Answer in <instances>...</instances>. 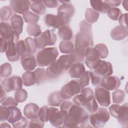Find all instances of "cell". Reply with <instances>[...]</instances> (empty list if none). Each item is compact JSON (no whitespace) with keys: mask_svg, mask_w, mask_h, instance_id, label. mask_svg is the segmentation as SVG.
<instances>
[{"mask_svg":"<svg viewBox=\"0 0 128 128\" xmlns=\"http://www.w3.org/2000/svg\"><path fill=\"white\" fill-rule=\"evenodd\" d=\"M60 112L64 116L62 127H82L84 125L88 123V114L82 106L73 104L68 110Z\"/></svg>","mask_w":128,"mask_h":128,"instance_id":"6da1fadb","label":"cell"},{"mask_svg":"<svg viewBox=\"0 0 128 128\" xmlns=\"http://www.w3.org/2000/svg\"><path fill=\"white\" fill-rule=\"evenodd\" d=\"M72 102L74 104L82 107L90 114L96 112L98 108L94 92L90 88H83L80 94H76L73 98Z\"/></svg>","mask_w":128,"mask_h":128,"instance_id":"7a4b0ae2","label":"cell"},{"mask_svg":"<svg viewBox=\"0 0 128 128\" xmlns=\"http://www.w3.org/2000/svg\"><path fill=\"white\" fill-rule=\"evenodd\" d=\"M72 64L70 55H62L56 60L50 64L46 72L49 79H56L69 69Z\"/></svg>","mask_w":128,"mask_h":128,"instance_id":"3957f363","label":"cell"},{"mask_svg":"<svg viewBox=\"0 0 128 128\" xmlns=\"http://www.w3.org/2000/svg\"><path fill=\"white\" fill-rule=\"evenodd\" d=\"M58 56V52L56 47L44 48L38 51L36 54L38 65L42 67L48 66L56 61Z\"/></svg>","mask_w":128,"mask_h":128,"instance_id":"277c9868","label":"cell"},{"mask_svg":"<svg viewBox=\"0 0 128 128\" xmlns=\"http://www.w3.org/2000/svg\"><path fill=\"white\" fill-rule=\"evenodd\" d=\"M34 39L36 49L42 50L46 46L54 45L56 41L57 37L52 31L46 30L38 36L34 37Z\"/></svg>","mask_w":128,"mask_h":128,"instance_id":"5b68a950","label":"cell"},{"mask_svg":"<svg viewBox=\"0 0 128 128\" xmlns=\"http://www.w3.org/2000/svg\"><path fill=\"white\" fill-rule=\"evenodd\" d=\"M82 89L78 80H72L64 85L60 92L64 100H69L80 92Z\"/></svg>","mask_w":128,"mask_h":128,"instance_id":"8992f818","label":"cell"},{"mask_svg":"<svg viewBox=\"0 0 128 128\" xmlns=\"http://www.w3.org/2000/svg\"><path fill=\"white\" fill-rule=\"evenodd\" d=\"M110 114L108 110L104 108H98L96 111L89 116L90 124L94 128L102 127L108 122Z\"/></svg>","mask_w":128,"mask_h":128,"instance_id":"52a82bcc","label":"cell"},{"mask_svg":"<svg viewBox=\"0 0 128 128\" xmlns=\"http://www.w3.org/2000/svg\"><path fill=\"white\" fill-rule=\"evenodd\" d=\"M22 80L20 77L13 76L4 78L2 81L1 85L6 92H10L12 90L17 91L22 89Z\"/></svg>","mask_w":128,"mask_h":128,"instance_id":"ba28073f","label":"cell"},{"mask_svg":"<svg viewBox=\"0 0 128 128\" xmlns=\"http://www.w3.org/2000/svg\"><path fill=\"white\" fill-rule=\"evenodd\" d=\"M62 4L58 8L57 15L62 18L68 24L70 18L74 16L75 12L74 6L71 4L70 1H60Z\"/></svg>","mask_w":128,"mask_h":128,"instance_id":"9c48e42d","label":"cell"},{"mask_svg":"<svg viewBox=\"0 0 128 128\" xmlns=\"http://www.w3.org/2000/svg\"><path fill=\"white\" fill-rule=\"evenodd\" d=\"M94 96L100 106L108 107L110 104V90L98 86L94 89Z\"/></svg>","mask_w":128,"mask_h":128,"instance_id":"30bf717a","label":"cell"},{"mask_svg":"<svg viewBox=\"0 0 128 128\" xmlns=\"http://www.w3.org/2000/svg\"><path fill=\"white\" fill-rule=\"evenodd\" d=\"M20 34H16L12 39L8 40V46L6 51V54L8 60L11 62L19 60L20 56L16 50V43L19 39Z\"/></svg>","mask_w":128,"mask_h":128,"instance_id":"8fae6325","label":"cell"},{"mask_svg":"<svg viewBox=\"0 0 128 128\" xmlns=\"http://www.w3.org/2000/svg\"><path fill=\"white\" fill-rule=\"evenodd\" d=\"M100 58L96 49L94 47L90 46L86 52L84 62L88 68L92 70L101 60Z\"/></svg>","mask_w":128,"mask_h":128,"instance_id":"7c38bea8","label":"cell"},{"mask_svg":"<svg viewBox=\"0 0 128 128\" xmlns=\"http://www.w3.org/2000/svg\"><path fill=\"white\" fill-rule=\"evenodd\" d=\"M44 21L47 26L52 27L54 28H60L68 24L60 16L50 14H46L44 16Z\"/></svg>","mask_w":128,"mask_h":128,"instance_id":"4fadbf2b","label":"cell"},{"mask_svg":"<svg viewBox=\"0 0 128 128\" xmlns=\"http://www.w3.org/2000/svg\"><path fill=\"white\" fill-rule=\"evenodd\" d=\"M92 70L102 78L110 76L113 72L112 64L110 62L102 60H100L96 67Z\"/></svg>","mask_w":128,"mask_h":128,"instance_id":"5bb4252c","label":"cell"},{"mask_svg":"<svg viewBox=\"0 0 128 128\" xmlns=\"http://www.w3.org/2000/svg\"><path fill=\"white\" fill-rule=\"evenodd\" d=\"M11 8L16 13L23 14L30 7V2L26 0H11L10 1Z\"/></svg>","mask_w":128,"mask_h":128,"instance_id":"9a60e30c","label":"cell"},{"mask_svg":"<svg viewBox=\"0 0 128 128\" xmlns=\"http://www.w3.org/2000/svg\"><path fill=\"white\" fill-rule=\"evenodd\" d=\"M100 85L108 90H116L120 85V80L115 76H108L102 78Z\"/></svg>","mask_w":128,"mask_h":128,"instance_id":"2e32d148","label":"cell"},{"mask_svg":"<svg viewBox=\"0 0 128 128\" xmlns=\"http://www.w3.org/2000/svg\"><path fill=\"white\" fill-rule=\"evenodd\" d=\"M20 63L24 70L32 71L38 66L37 61L34 54L26 53L20 57Z\"/></svg>","mask_w":128,"mask_h":128,"instance_id":"e0dca14e","label":"cell"},{"mask_svg":"<svg viewBox=\"0 0 128 128\" xmlns=\"http://www.w3.org/2000/svg\"><path fill=\"white\" fill-rule=\"evenodd\" d=\"M116 118L122 127L128 126V104L127 102L120 106Z\"/></svg>","mask_w":128,"mask_h":128,"instance_id":"ac0fdd59","label":"cell"},{"mask_svg":"<svg viewBox=\"0 0 128 128\" xmlns=\"http://www.w3.org/2000/svg\"><path fill=\"white\" fill-rule=\"evenodd\" d=\"M50 110L49 121L50 124L56 127H61L63 124L64 116L60 110L54 107H50Z\"/></svg>","mask_w":128,"mask_h":128,"instance_id":"d6986e66","label":"cell"},{"mask_svg":"<svg viewBox=\"0 0 128 128\" xmlns=\"http://www.w3.org/2000/svg\"><path fill=\"white\" fill-rule=\"evenodd\" d=\"M0 25V37L7 40L12 39L16 34H18V32L14 30L11 24L8 22H1Z\"/></svg>","mask_w":128,"mask_h":128,"instance_id":"ffe728a7","label":"cell"},{"mask_svg":"<svg viewBox=\"0 0 128 128\" xmlns=\"http://www.w3.org/2000/svg\"><path fill=\"white\" fill-rule=\"evenodd\" d=\"M89 48H80L74 47L73 50L70 54L72 63L82 62H84L86 52Z\"/></svg>","mask_w":128,"mask_h":128,"instance_id":"44dd1931","label":"cell"},{"mask_svg":"<svg viewBox=\"0 0 128 128\" xmlns=\"http://www.w3.org/2000/svg\"><path fill=\"white\" fill-rule=\"evenodd\" d=\"M40 110L39 106L34 103H28L26 104L24 109V114L26 118L30 120L37 118L38 112Z\"/></svg>","mask_w":128,"mask_h":128,"instance_id":"7402d4cb","label":"cell"},{"mask_svg":"<svg viewBox=\"0 0 128 128\" xmlns=\"http://www.w3.org/2000/svg\"><path fill=\"white\" fill-rule=\"evenodd\" d=\"M85 72V67L82 62L73 63L68 70L72 78H79Z\"/></svg>","mask_w":128,"mask_h":128,"instance_id":"603a6c76","label":"cell"},{"mask_svg":"<svg viewBox=\"0 0 128 128\" xmlns=\"http://www.w3.org/2000/svg\"><path fill=\"white\" fill-rule=\"evenodd\" d=\"M10 23L14 30L19 34L22 32L24 22L20 16L16 14H13L10 18Z\"/></svg>","mask_w":128,"mask_h":128,"instance_id":"cb8c5ba5","label":"cell"},{"mask_svg":"<svg viewBox=\"0 0 128 128\" xmlns=\"http://www.w3.org/2000/svg\"><path fill=\"white\" fill-rule=\"evenodd\" d=\"M128 30L120 26L114 27L110 32L111 38L115 40H122L127 36Z\"/></svg>","mask_w":128,"mask_h":128,"instance_id":"d4e9b609","label":"cell"},{"mask_svg":"<svg viewBox=\"0 0 128 128\" xmlns=\"http://www.w3.org/2000/svg\"><path fill=\"white\" fill-rule=\"evenodd\" d=\"M90 2L92 8L97 12L105 14L110 8L104 1L90 0Z\"/></svg>","mask_w":128,"mask_h":128,"instance_id":"484cf974","label":"cell"},{"mask_svg":"<svg viewBox=\"0 0 128 128\" xmlns=\"http://www.w3.org/2000/svg\"><path fill=\"white\" fill-rule=\"evenodd\" d=\"M8 108L10 110V115L7 120L9 123L14 124L22 118V112L16 106H12Z\"/></svg>","mask_w":128,"mask_h":128,"instance_id":"4316f807","label":"cell"},{"mask_svg":"<svg viewBox=\"0 0 128 128\" xmlns=\"http://www.w3.org/2000/svg\"><path fill=\"white\" fill-rule=\"evenodd\" d=\"M60 92H54L50 94L48 97V104L50 106H60L64 102Z\"/></svg>","mask_w":128,"mask_h":128,"instance_id":"83f0119b","label":"cell"},{"mask_svg":"<svg viewBox=\"0 0 128 128\" xmlns=\"http://www.w3.org/2000/svg\"><path fill=\"white\" fill-rule=\"evenodd\" d=\"M22 78L23 84L26 86H32L36 82L34 72L26 71L22 74Z\"/></svg>","mask_w":128,"mask_h":128,"instance_id":"f1b7e54d","label":"cell"},{"mask_svg":"<svg viewBox=\"0 0 128 128\" xmlns=\"http://www.w3.org/2000/svg\"><path fill=\"white\" fill-rule=\"evenodd\" d=\"M58 35L64 40H70L72 37V30L69 26H64L58 28Z\"/></svg>","mask_w":128,"mask_h":128,"instance_id":"f546056e","label":"cell"},{"mask_svg":"<svg viewBox=\"0 0 128 128\" xmlns=\"http://www.w3.org/2000/svg\"><path fill=\"white\" fill-rule=\"evenodd\" d=\"M32 4H30L31 10L35 13L38 14H43L46 10V8L42 0L32 1Z\"/></svg>","mask_w":128,"mask_h":128,"instance_id":"4dcf8cb0","label":"cell"},{"mask_svg":"<svg viewBox=\"0 0 128 128\" xmlns=\"http://www.w3.org/2000/svg\"><path fill=\"white\" fill-rule=\"evenodd\" d=\"M99 13L92 8H88L86 10L85 12V18L88 22L93 24L96 22L98 18Z\"/></svg>","mask_w":128,"mask_h":128,"instance_id":"1f68e13d","label":"cell"},{"mask_svg":"<svg viewBox=\"0 0 128 128\" xmlns=\"http://www.w3.org/2000/svg\"><path fill=\"white\" fill-rule=\"evenodd\" d=\"M59 48L62 53L70 54L74 48V45L70 40H62L60 43Z\"/></svg>","mask_w":128,"mask_h":128,"instance_id":"d6a6232c","label":"cell"},{"mask_svg":"<svg viewBox=\"0 0 128 128\" xmlns=\"http://www.w3.org/2000/svg\"><path fill=\"white\" fill-rule=\"evenodd\" d=\"M26 31L29 36L34 37L38 36L42 33L40 26L36 23L28 24L26 26Z\"/></svg>","mask_w":128,"mask_h":128,"instance_id":"836d02e7","label":"cell"},{"mask_svg":"<svg viewBox=\"0 0 128 128\" xmlns=\"http://www.w3.org/2000/svg\"><path fill=\"white\" fill-rule=\"evenodd\" d=\"M50 108L47 106H44L40 108L38 112V118L42 122H45L48 121L50 119Z\"/></svg>","mask_w":128,"mask_h":128,"instance_id":"e575fe53","label":"cell"},{"mask_svg":"<svg viewBox=\"0 0 128 128\" xmlns=\"http://www.w3.org/2000/svg\"><path fill=\"white\" fill-rule=\"evenodd\" d=\"M112 102L116 104H122L125 98L124 92L121 90H116L112 92Z\"/></svg>","mask_w":128,"mask_h":128,"instance_id":"d590c367","label":"cell"},{"mask_svg":"<svg viewBox=\"0 0 128 128\" xmlns=\"http://www.w3.org/2000/svg\"><path fill=\"white\" fill-rule=\"evenodd\" d=\"M36 78V84H39L42 83L46 78V72L44 68H38L34 71Z\"/></svg>","mask_w":128,"mask_h":128,"instance_id":"8d00e7d4","label":"cell"},{"mask_svg":"<svg viewBox=\"0 0 128 128\" xmlns=\"http://www.w3.org/2000/svg\"><path fill=\"white\" fill-rule=\"evenodd\" d=\"M12 14V10L9 6H4L0 10V18L1 21H6L9 20Z\"/></svg>","mask_w":128,"mask_h":128,"instance_id":"74e56055","label":"cell"},{"mask_svg":"<svg viewBox=\"0 0 128 128\" xmlns=\"http://www.w3.org/2000/svg\"><path fill=\"white\" fill-rule=\"evenodd\" d=\"M26 48V52L28 54H34L36 52V48L34 44V39L31 37H28L24 40Z\"/></svg>","mask_w":128,"mask_h":128,"instance_id":"f35d334b","label":"cell"},{"mask_svg":"<svg viewBox=\"0 0 128 128\" xmlns=\"http://www.w3.org/2000/svg\"><path fill=\"white\" fill-rule=\"evenodd\" d=\"M23 18L26 22L37 23L39 20V16L30 11H28L22 14Z\"/></svg>","mask_w":128,"mask_h":128,"instance_id":"ab89813d","label":"cell"},{"mask_svg":"<svg viewBox=\"0 0 128 128\" xmlns=\"http://www.w3.org/2000/svg\"><path fill=\"white\" fill-rule=\"evenodd\" d=\"M109 18L113 20H118L122 15L121 10L117 8H110L107 12Z\"/></svg>","mask_w":128,"mask_h":128,"instance_id":"60d3db41","label":"cell"},{"mask_svg":"<svg viewBox=\"0 0 128 128\" xmlns=\"http://www.w3.org/2000/svg\"><path fill=\"white\" fill-rule=\"evenodd\" d=\"M12 68L10 63L5 62L0 66V76L2 78L8 77L12 74Z\"/></svg>","mask_w":128,"mask_h":128,"instance_id":"b9f144b4","label":"cell"},{"mask_svg":"<svg viewBox=\"0 0 128 128\" xmlns=\"http://www.w3.org/2000/svg\"><path fill=\"white\" fill-rule=\"evenodd\" d=\"M94 48L96 49L100 58L104 59L108 56V50L106 45L104 44H98L94 46Z\"/></svg>","mask_w":128,"mask_h":128,"instance_id":"7bdbcfd3","label":"cell"},{"mask_svg":"<svg viewBox=\"0 0 128 128\" xmlns=\"http://www.w3.org/2000/svg\"><path fill=\"white\" fill-rule=\"evenodd\" d=\"M28 97V93L24 89H20L16 91L14 94V99L18 102H22L26 100Z\"/></svg>","mask_w":128,"mask_h":128,"instance_id":"ee69618b","label":"cell"},{"mask_svg":"<svg viewBox=\"0 0 128 128\" xmlns=\"http://www.w3.org/2000/svg\"><path fill=\"white\" fill-rule=\"evenodd\" d=\"M90 80V76L89 71L85 72L80 78L79 82L82 87V88H85L86 86L88 85Z\"/></svg>","mask_w":128,"mask_h":128,"instance_id":"f6af8a7d","label":"cell"},{"mask_svg":"<svg viewBox=\"0 0 128 128\" xmlns=\"http://www.w3.org/2000/svg\"><path fill=\"white\" fill-rule=\"evenodd\" d=\"M91 83L94 86H98L100 84L102 78L96 74L92 70L89 71Z\"/></svg>","mask_w":128,"mask_h":128,"instance_id":"bcb514c9","label":"cell"},{"mask_svg":"<svg viewBox=\"0 0 128 128\" xmlns=\"http://www.w3.org/2000/svg\"><path fill=\"white\" fill-rule=\"evenodd\" d=\"M10 115V110L8 108H6L1 105L0 106V122L7 120Z\"/></svg>","mask_w":128,"mask_h":128,"instance_id":"7dc6e473","label":"cell"},{"mask_svg":"<svg viewBox=\"0 0 128 128\" xmlns=\"http://www.w3.org/2000/svg\"><path fill=\"white\" fill-rule=\"evenodd\" d=\"M16 50L20 56L21 57L26 54V48L24 41L22 40H20L16 43Z\"/></svg>","mask_w":128,"mask_h":128,"instance_id":"c3c4849f","label":"cell"},{"mask_svg":"<svg viewBox=\"0 0 128 128\" xmlns=\"http://www.w3.org/2000/svg\"><path fill=\"white\" fill-rule=\"evenodd\" d=\"M18 104V103L16 101L15 99L10 96L6 97L1 103L2 106L6 108H9L12 106H17Z\"/></svg>","mask_w":128,"mask_h":128,"instance_id":"681fc988","label":"cell"},{"mask_svg":"<svg viewBox=\"0 0 128 128\" xmlns=\"http://www.w3.org/2000/svg\"><path fill=\"white\" fill-rule=\"evenodd\" d=\"M28 122V120L26 118L22 116L18 121L12 124V126L14 128H24L27 126Z\"/></svg>","mask_w":128,"mask_h":128,"instance_id":"f907efd6","label":"cell"},{"mask_svg":"<svg viewBox=\"0 0 128 128\" xmlns=\"http://www.w3.org/2000/svg\"><path fill=\"white\" fill-rule=\"evenodd\" d=\"M44 126V122L40 120L39 119H38L37 118L32 119L30 122L28 128H43Z\"/></svg>","mask_w":128,"mask_h":128,"instance_id":"816d5d0a","label":"cell"},{"mask_svg":"<svg viewBox=\"0 0 128 128\" xmlns=\"http://www.w3.org/2000/svg\"><path fill=\"white\" fill-rule=\"evenodd\" d=\"M127 16L128 14L126 13L122 14L120 17L118 19V22L122 28L127 30H128V25L126 23V20H127Z\"/></svg>","mask_w":128,"mask_h":128,"instance_id":"f5cc1de1","label":"cell"},{"mask_svg":"<svg viewBox=\"0 0 128 128\" xmlns=\"http://www.w3.org/2000/svg\"><path fill=\"white\" fill-rule=\"evenodd\" d=\"M44 4L48 8H54L56 7L58 4V1L54 0H42Z\"/></svg>","mask_w":128,"mask_h":128,"instance_id":"db71d44e","label":"cell"},{"mask_svg":"<svg viewBox=\"0 0 128 128\" xmlns=\"http://www.w3.org/2000/svg\"><path fill=\"white\" fill-rule=\"evenodd\" d=\"M8 46V41L6 39L0 37V52L3 53L6 52Z\"/></svg>","mask_w":128,"mask_h":128,"instance_id":"11a10c76","label":"cell"},{"mask_svg":"<svg viewBox=\"0 0 128 128\" xmlns=\"http://www.w3.org/2000/svg\"><path fill=\"white\" fill-rule=\"evenodd\" d=\"M110 6H112V8H115L120 6L122 1L121 0H104Z\"/></svg>","mask_w":128,"mask_h":128,"instance_id":"9f6ffc18","label":"cell"},{"mask_svg":"<svg viewBox=\"0 0 128 128\" xmlns=\"http://www.w3.org/2000/svg\"><path fill=\"white\" fill-rule=\"evenodd\" d=\"M0 88H1V93H0V102L2 103L4 100L6 98V91L4 90V89L3 87L2 86V85H0Z\"/></svg>","mask_w":128,"mask_h":128,"instance_id":"6f0895ef","label":"cell"},{"mask_svg":"<svg viewBox=\"0 0 128 128\" xmlns=\"http://www.w3.org/2000/svg\"><path fill=\"white\" fill-rule=\"evenodd\" d=\"M122 2V6L124 8V9L126 10H128V0H124Z\"/></svg>","mask_w":128,"mask_h":128,"instance_id":"680465c9","label":"cell"},{"mask_svg":"<svg viewBox=\"0 0 128 128\" xmlns=\"http://www.w3.org/2000/svg\"><path fill=\"white\" fill-rule=\"evenodd\" d=\"M0 128H11V126L10 125H9L8 123L6 122H4V123H2L0 124Z\"/></svg>","mask_w":128,"mask_h":128,"instance_id":"91938a15","label":"cell"}]
</instances>
